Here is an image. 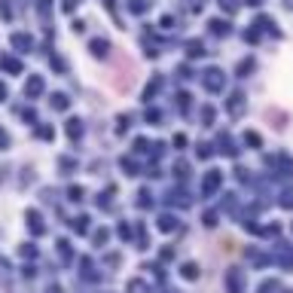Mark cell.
<instances>
[{
	"instance_id": "6da1fadb",
	"label": "cell",
	"mask_w": 293,
	"mask_h": 293,
	"mask_svg": "<svg viewBox=\"0 0 293 293\" xmlns=\"http://www.w3.org/2000/svg\"><path fill=\"white\" fill-rule=\"evenodd\" d=\"M202 86L211 92V95H220L226 89V77H223V70L220 67H208V70H202Z\"/></svg>"
},
{
	"instance_id": "7a4b0ae2",
	"label": "cell",
	"mask_w": 293,
	"mask_h": 293,
	"mask_svg": "<svg viewBox=\"0 0 293 293\" xmlns=\"http://www.w3.org/2000/svg\"><path fill=\"white\" fill-rule=\"evenodd\" d=\"M220 183H223V174H220V171H208V174L202 177V193L211 196L214 190H220Z\"/></svg>"
},
{
	"instance_id": "3957f363",
	"label": "cell",
	"mask_w": 293,
	"mask_h": 293,
	"mask_svg": "<svg viewBox=\"0 0 293 293\" xmlns=\"http://www.w3.org/2000/svg\"><path fill=\"white\" fill-rule=\"evenodd\" d=\"M43 95V77H28V83H25V98H40Z\"/></svg>"
},
{
	"instance_id": "277c9868",
	"label": "cell",
	"mask_w": 293,
	"mask_h": 293,
	"mask_svg": "<svg viewBox=\"0 0 293 293\" xmlns=\"http://www.w3.org/2000/svg\"><path fill=\"white\" fill-rule=\"evenodd\" d=\"M208 31H211V34H217V37H226L232 28H229V22H226V19H211V22H208Z\"/></svg>"
},
{
	"instance_id": "5b68a950",
	"label": "cell",
	"mask_w": 293,
	"mask_h": 293,
	"mask_svg": "<svg viewBox=\"0 0 293 293\" xmlns=\"http://www.w3.org/2000/svg\"><path fill=\"white\" fill-rule=\"evenodd\" d=\"M0 70H7V73H22V61L13 58V55H0Z\"/></svg>"
},
{
	"instance_id": "8992f818",
	"label": "cell",
	"mask_w": 293,
	"mask_h": 293,
	"mask_svg": "<svg viewBox=\"0 0 293 293\" xmlns=\"http://www.w3.org/2000/svg\"><path fill=\"white\" fill-rule=\"evenodd\" d=\"M241 107H244V95H241V92H232L229 101H226V110H229L232 116H238V113H241Z\"/></svg>"
},
{
	"instance_id": "52a82bcc",
	"label": "cell",
	"mask_w": 293,
	"mask_h": 293,
	"mask_svg": "<svg viewBox=\"0 0 293 293\" xmlns=\"http://www.w3.org/2000/svg\"><path fill=\"white\" fill-rule=\"evenodd\" d=\"M13 46H16L19 52H28V49L34 46V40H31V34H13Z\"/></svg>"
},
{
	"instance_id": "ba28073f",
	"label": "cell",
	"mask_w": 293,
	"mask_h": 293,
	"mask_svg": "<svg viewBox=\"0 0 293 293\" xmlns=\"http://www.w3.org/2000/svg\"><path fill=\"white\" fill-rule=\"evenodd\" d=\"M253 28H256V31H272V34H278L275 22H272L269 16H256V19H253Z\"/></svg>"
},
{
	"instance_id": "9c48e42d",
	"label": "cell",
	"mask_w": 293,
	"mask_h": 293,
	"mask_svg": "<svg viewBox=\"0 0 293 293\" xmlns=\"http://www.w3.org/2000/svg\"><path fill=\"white\" fill-rule=\"evenodd\" d=\"M187 55H190V58H199V55H205V46H202V40H190V43H187Z\"/></svg>"
},
{
	"instance_id": "30bf717a",
	"label": "cell",
	"mask_w": 293,
	"mask_h": 293,
	"mask_svg": "<svg viewBox=\"0 0 293 293\" xmlns=\"http://www.w3.org/2000/svg\"><path fill=\"white\" fill-rule=\"evenodd\" d=\"M226 281H229V293H241V272H235V269H232Z\"/></svg>"
},
{
	"instance_id": "8fae6325",
	"label": "cell",
	"mask_w": 293,
	"mask_h": 293,
	"mask_svg": "<svg viewBox=\"0 0 293 293\" xmlns=\"http://www.w3.org/2000/svg\"><path fill=\"white\" fill-rule=\"evenodd\" d=\"M159 86H162V77H153V83L143 89V101H150V98H153V95L159 92Z\"/></svg>"
},
{
	"instance_id": "7c38bea8",
	"label": "cell",
	"mask_w": 293,
	"mask_h": 293,
	"mask_svg": "<svg viewBox=\"0 0 293 293\" xmlns=\"http://www.w3.org/2000/svg\"><path fill=\"white\" fill-rule=\"evenodd\" d=\"M49 104H52L55 110H67V98H64L61 92H55V95H49Z\"/></svg>"
},
{
	"instance_id": "4fadbf2b",
	"label": "cell",
	"mask_w": 293,
	"mask_h": 293,
	"mask_svg": "<svg viewBox=\"0 0 293 293\" xmlns=\"http://www.w3.org/2000/svg\"><path fill=\"white\" fill-rule=\"evenodd\" d=\"M235 70H238V77H247V73L253 70V58H244V61H238V67H235Z\"/></svg>"
},
{
	"instance_id": "5bb4252c",
	"label": "cell",
	"mask_w": 293,
	"mask_h": 293,
	"mask_svg": "<svg viewBox=\"0 0 293 293\" xmlns=\"http://www.w3.org/2000/svg\"><path fill=\"white\" fill-rule=\"evenodd\" d=\"M67 134H70V137H80V134H83L80 119H70V122H67Z\"/></svg>"
},
{
	"instance_id": "9a60e30c",
	"label": "cell",
	"mask_w": 293,
	"mask_h": 293,
	"mask_svg": "<svg viewBox=\"0 0 293 293\" xmlns=\"http://www.w3.org/2000/svg\"><path fill=\"white\" fill-rule=\"evenodd\" d=\"M92 52H95L98 58H104V55H107V40H92Z\"/></svg>"
},
{
	"instance_id": "2e32d148",
	"label": "cell",
	"mask_w": 293,
	"mask_h": 293,
	"mask_svg": "<svg viewBox=\"0 0 293 293\" xmlns=\"http://www.w3.org/2000/svg\"><path fill=\"white\" fill-rule=\"evenodd\" d=\"M177 104H180L183 113H187V110H190V95H187V92H180V95H177Z\"/></svg>"
},
{
	"instance_id": "e0dca14e",
	"label": "cell",
	"mask_w": 293,
	"mask_h": 293,
	"mask_svg": "<svg viewBox=\"0 0 293 293\" xmlns=\"http://www.w3.org/2000/svg\"><path fill=\"white\" fill-rule=\"evenodd\" d=\"M199 275V269L193 266V263H187V266H183V278H196Z\"/></svg>"
},
{
	"instance_id": "ac0fdd59",
	"label": "cell",
	"mask_w": 293,
	"mask_h": 293,
	"mask_svg": "<svg viewBox=\"0 0 293 293\" xmlns=\"http://www.w3.org/2000/svg\"><path fill=\"white\" fill-rule=\"evenodd\" d=\"M220 4H223L226 13H235V10H238V0H220Z\"/></svg>"
},
{
	"instance_id": "d6986e66",
	"label": "cell",
	"mask_w": 293,
	"mask_h": 293,
	"mask_svg": "<svg viewBox=\"0 0 293 293\" xmlns=\"http://www.w3.org/2000/svg\"><path fill=\"white\" fill-rule=\"evenodd\" d=\"M159 226H162L165 232H168V229H174V217H162V223H159Z\"/></svg>"
},
{
	"instance_id": "ffe728a7",
	"label": "cell",
	"mask_w": 293,
	"mask_h": 293,
	"mask_svg": "<svg viewBox=\"0 0 293 293\" xmlns=\"http://www.w3.org/2000/svg\"><path fill=\"white\" fill-rule=\"evenodd\" d=\"M146 7H150V4H143V0H137V4H131V13H137V16H140Z\"/></svg>"
},
{
	"instance_id": "44dd1931",
	"label": "cell",
	"mask_w": 293,
	"mask_h": 293,
	"mask_svg": "<svg viewBox=\"0 0 293 293\" xmlns=\"http://www.w3.org/2000/svg\"><path fill=\"white\" fill-rule=\"evenodd\" d=\"M52 134H55L52 125H40V137H49V140H52Z\"/></svg>"
},
{
	"instance_id": "7402d4cb",
	"label": "cell",
	"mask_w": 293,
	"mask_h": 293,
	"mask_svg": "<svg viewBox=\"0 0 293 293\" xmlns=\"http://www.w3.org/2000/svg\"><path fill=\"white\" fill-rule=\"evenodd\" d=\"M244 137H247V143H253V146H260V134H253V131H247Z\"/></svg>"
},
{
	"instance_id": "603a6c76",
	"label": "cell",
	"mask_w": 293,
	"mask_h": 293,
	"mask_svg": "<svg viewBox=\"0 0 293 293\" xmlns=\"http://www.w3.org/2000/svg\"><path fill=\"white\" fill-rule=\"evenodd\" d=\"M202 119H205V122H211V119H214V110H211V107H205V110H202Z\"/></svg>"
},
{
	"instance_id": "cb8c5ba5",
	"label": "cell",
	"mask_w": 293,
	"mask_h": 293,
	"mask_svg": "<svg viewBox=\"0 0 293 293\" xmlns=\"http://www.w3.org/2000/svg\"><path fill=\"white\" fill-rule=\"evenodd\" d=\"M146 119H150V122H159V110H146Z\"/></svg>"
},
{
	"instance_id": "d4e9b609",
	"label": "cell",
	"mask_w": 293,
	"mask_h": 293,
	"mask_svg": "<svg viewBox=\"0 0 293 293\" xmlns=\"http://www.w3.org/2000/svg\"><path fill=\"white\" fill-rule=\"evenodd\" d=\"M134 146H137V150H146V146H150V140H143V137H137V140H134Z\"/></svg>"
},
{
	"instance_id": "484cf974",
	"label": "cell",
	"mask_w": 293,
	"mask_h": 293,
	"mask_svg": "<svg viewBox=\"0 0 293 293\" xmlns=\"http://www.w3.org/2000/svg\"><path fill=\"white\" fill-rule=\"evenodd\" d=\"M162 28H174V19L171 16H162Z\"/></svg>"
},
{
	"instance_id": "4316f807",
	"label": "cell",
	"mask_w": 293,
	"mask_h": 293,
	"mask_svg": "<svg viewBox=\"0 0 293 293\" xmlns=\"http://www.w3.org/2000/svg\"><path fill=\"white\" fill-rule=\"evenodd\" d=\"M4 98H7V86H4V83H0V101H4Z\"/></svg>"
},
{
	"instance_id": "83f0119b",
	"label": "cell",
	"mask_w": 293,
	"mask_h": 293,
	"mask_svg": "<svg viewBox=\"0 0 293 293\" xmlns=\"http://www.w3.org/2000/svg\"><path fill=\"white\" fill-rule=\"evenodd\" d=\"M244 4H250V7H260V4H263V0H244Z\"/></svg>"
},
{
	"instance_id": "f1b7e54d",
	"label": "cell",
	"mask_w": 293,
	"mask_h": 293,
	"mask_svg": "<svg viewBox=\"0 0 293 293\" xmlns=\"http://www.w3.org/2000/svg\"><path fill=\"white\" fill-rule=\"evenodd\" d=\"M49 293H61V287H49Z\"/></svg>"
}]
</instances>
